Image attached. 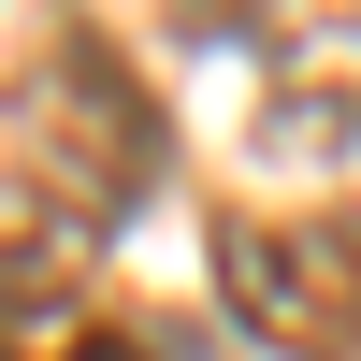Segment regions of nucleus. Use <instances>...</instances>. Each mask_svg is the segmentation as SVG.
Instances as JSON below:
<instances>
[{
    "instance_id": "nucleus-1",
    "label": "nucleus",
    "mask_w": 361,
    "mask_h": 361,
    "mask_svg": "<svg viewBox=\"0 0 361 361\" xmlns=\"http://www.w3.org/2000/svg\"><path fill=\"white\" fill-rule=\"evenodd\" d=\"M15 116H29V188H44L58 217L102 231V217H130V202L159 188V102L116 73L102 29H58L44 73L15 87Z\"/></svg>"
},
{
    "instance_id": "nucleus-2",
    "label": "nucleus",
    "mask_w": 361,
    "mask_h": 361,
    "mask_svg": "<svg viewBox=\"0 0 361 361\" xmlns=\"http://www.w3.org/2000/svg\"><path fill=\"white\" fill-rule=\"evenodd\" d=\"M217 289H231L275 347H318V318L347 304V260L304 246V231H275V217H246V231H217Z\"/></svg>"
},
{
    "instance_id": "nucleus-3",
    "label": "nucleus",
    "mask_w": 361,
    "mask_h": 361,
    "mask_svg": "<svg viewBox=\"0 0 361 361\" xmlns=\"http://www.w3.org/2000/svg\"><path fill=\"white\" fill-rule=\"evenodd\" d=\"M289 0H188V29H275Z\"/></svg>"
},
{
    "instance_id": "nucleus-4",
    "label": "nucleus",
    "mask_w": 361,
    "mask_h": 361,
    "mask_svg": "<svg viewBox=\"0 0 361 361\" xmlns=\"http://www.w3.org/2000/svg\"><path fill=\"white\" fill-rule=\"evenodd\" d=\"M58 361H159V347H145V333H73Z\"/></svg>"
}]
</instances>
